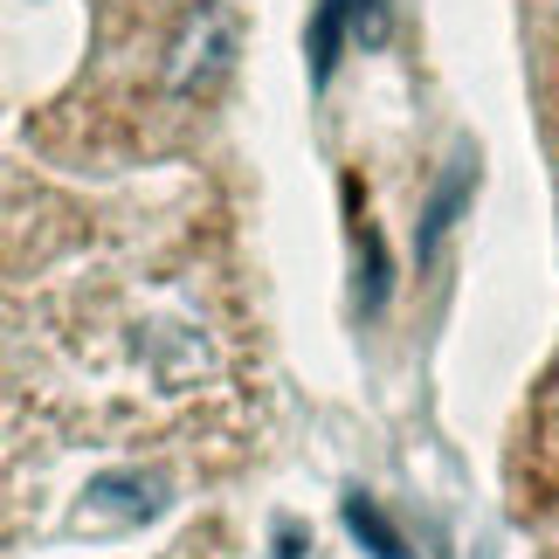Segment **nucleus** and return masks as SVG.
<instances>
[{"label":"nucleus","instance_id":"f257e3e1","mask_svg":"<svg viewBox=\"0 0 559 559\" xmlns=\"http://www.w3.org/2000/svg\"><path fill=\"white\" fill-rule=\"evenodd\" d=\"M353 21H367V0H318V14H311V83L332 76V62H338V49H346Z\"/></svg>","mask_w":559,"mask_h":559},{"label":"nucleus","instance_id":"f03ea898","mask_svg":"<svg viewBox=\"0 0 559 559\" xmlns=\"http://www.w3.org/2000/svg\"><path fill=\"white\" fill-rule=\"evenodd\" d=\"M346 525H353V539H359V546H373L380 559H407V539L380 519V504H373V498H346Z\"/></svg>","mask_w":559,"mask_h":559},{"label":"nucleus","instance_id":"7ed1b4c3","mask_svg":"<svg viewBox=\"0 0 559 559\" xmlns=\"http://www.w3.org/2000/svg\"><path fill=\"white\" fill-rule=\"evenodd\" d=\"M463 193H469V166H463V174H456V180H449V187L436 193V207H428V228H421V249H436V235L449 228V214L463 207Z\"/></svg>","mask_w":559,"mask_h":559}]
</instances>
